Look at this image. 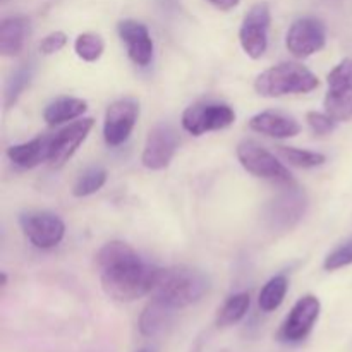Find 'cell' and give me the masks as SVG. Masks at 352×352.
<instances>
[{"instance_id": "obj_31", "label": "cell", "mask_w": 352, "mask_h": 352, "mask_svg": "<svg viewBox=\"0 0 352 352\" xmlns=\"http://www.w3.org/2000/svg\"><path fill=\"white\" fill-rule=\"evenodd\" d=\"M6 285H7V275L2 272V287H6Z\"/></svg>"}, {"instance_id": "obj_26", "label": "cell", "mask_w": 352, "mask_h": 352, "mask_svg": "<svg viewBox=\"0 0 352 352\" xmlns=\"http://www.w3.org/2000/svg\"><path fill=\"white\" fill-rule=\"evenodd\" d=\"M74 50L79 58L86 62H96L102 57L103 50H105V43L100 34L95 33H82L76 38Z\"/></svg>"}, {"instance_id": "obj_23", "label": "cell", "mask_w": 352, "mask_h": 352, "mask_svg": "<svg viewBox=\"0 0 352 352\" xmlns=\"http://www.w3.org/2000/svg\"><path fill=\"white\" fill-rule=\"evenodd\" d=\"M31 78H33V65L31 64H23L10 76V79L6 85V93H3V105H6V109H10L17 102V98L23 95L24 89L30 86Z\"/></svg>"}, {"instance_id": "obj_11", "label": "cell", "mask_w": 352, "mask_h": 352, "mask_svg": "<svg viewBox=\"0 0 352 352\" xmlns=\"http://www.w3.org/2000/svg\"><path fill=\"white\" fill-rule=\"evenodd\" d=\"M179 146L177 131L170 124H157L153 129L148 133L146 143H144L141 162L150 170H162L168 167V164L174 158Z\"/></svg>"}, {"instance_id": "obj_5", "label": "cell", "mask_w": 352, "mask_h": 352, "mask_svg": "<svg viewBox=\"0 0 352 352\" xmlns=\"http://www.w3.org/2000/svg\"><path fill=\"white\" fill-rule=\"evenodd\" d=\"M236 122V112L227 103L205 102L188 107L182 113V127L192 136L222 131Z\"/></svg>"}, {"instance_id": "obj_2", "label": "cell", "mask_w": 352, "mask_h": 352, "mask_svg": "<svg viewBox=\"0 0 352 352\" xmlns=\"http://www.w3.org/2000/svg\"><path fill=\"white\" fill-rule=\"evenodd\" d=\"M208 291V278L201 272L186 265L162 268L157 285L153 289V298L175 309L188 308L198 302Z\"/></svg>"}, {"instance_id": "obj_24", "label": "cell", "mask_w": 352, "mask_h": 352, "mask_svg": "<svg viewBox=\"0 0 352 352\" xmlns=\"http://www.w3.org/2000/svg\"><path fill=\"white\" fill-rule=\"evenodd\" d=\"M107 182V170L102 167H89L88 170L82 172L79 179L76 181L72 188V195L76 198H85V196L95 195L96 191L105 186Z\"/></svg>"}, {"instance_id": "obj_6", "label": "cell", "mask_w": 352, "mask_h": 352, "mask_svg": "<svg viewBox=\"0 0 352 352\" xmlns=\"http://www.w3.org/2000/svg\"><path fill=\"white\" fill-rule=\"evenodd\" d=\"M237 158H239L241 165L250 174L256 175V177L285 186L292 184L291 172L277 160L275 155H272L267 148L254 143V141L246 140L239 143V146H237Z\"/></svg>"}, {"instance_id": "obj_25", "label": "cell", "mask_w": 352, "mask_h": 352, "mask_svg": "<svg viewBox=\"0 0 352 352\" xmlns=\"http://www.w3.org/2000/svg\"><path fill=\"white\" fill-rule=\"evenodd\" d=\"M278 153L282 155L285 162H289L294 167H301V168H313V167H320L327 162L325 155L316 153V151H309V150H299V148H292V146H278Z\"/></svg>"}, {"instance_id": "obj_27", "label": "cell", "mask_w": 352, "mask_h": 352, "mask_svg": "<svg viewBox=\"0 0 352 352\" xmlns=\"http://www.w3.org/2000/svg\"><path fill=\"white\" fill-rule=\"evenodd\" d=\"M352 263V239L347 241L346 244L339 246L337 250H333L329 256L325 258V270L333 272V270H339V268L347 267V265Z\"/></svg>"}, {"instance_id": "obj_3", "label": "cell", "mask_w": 352, "mask_h": 352, "mask_svg": "<svg viewBox=\"0 0 352 352\" xmlns=\"http://www.w3.org/2000/svg\"><path fill=\"white\" fill-rule=\"evenodd\" d=\"M320 81L309 69L294 62H282L261 72L254 81V89L267 98L309 93L318 88Z\"/></svg>"}, {"instance_id": "obj_22", "label": "cell", "mask_w": 352, "mask_h": 352, "mask_svg": "<svg viewBox=\"0 0 352 352\" xmlns=\"http://www.w3.org/2000/svg\"><path fill=\"white\" fill-rule=\"evenodd\" d=\"M287 289H289V280L285 275H277V277L270 278V280L265 284V287L261 289L260 299H258V305H260L261 311L265 313L275 311V309L284 302L285 294H287Z\"/></svg>"}, {"instance_id": "obj_8", "label": "cell", "mask_w": 352, "mask_h": 352, "mask_svg": "<svg viewBox=\"0 0 352 352\" xmlns=\"http://www.w3.org/2000/svg\"><path fill=\"white\" fill-rule=\"evenodd\" d=\"M24 236L34 248L52 250L65 236V223L50 212H28L19 219Z\"/></svg>"}, {"instance_id": "obj_21", "label": "cell", "mask_w": 352, "mask_h": 352, "mask_svg": "<svg viewBox=\"0 0 352 352\" xmlns=\"http://www.w3.org/2000/svg\"><path fill=\"white\" fill-rule=\"evenodd\" d=\"M251 298L248 292H239V294H234L223 302V306L220 308L219 316H217V325L219 327H230L236 325L237 322L246 316L248 309H250Z\"/></svg>"}, {"instance_id": "obj_14", "label": "cell", "mask_w": 352, "mask_h": 352, "mask_svg": "<svg viewBox=\"0 0 352 352\" xmlns=\"http://www.w3.org/2000/svg\"><path fill=\"white\" fill-rule=\"evenodd\" d=\"M93 126H95V120L91 117H88V119H81L69 124L60 133L52 136L50 151H48V164L52 167H62L76 153V150L81 146L82 141L88 138Z\"/></svg>"}, {"instance_id": "obj_20", "label": "cell", "mask_w": 352, "mask_h": 352, "mask_svg": "<svg viewBox=\"0 0 352 352\" xmlns=\"http://www.w3.org/2000/svg\"><path fill=\"white\" fill-rule=\"evenodd\" d=\"M174 315V309L168 308L165 302H162L160 299L153 298L148 302L146 308L143 309L140 318V330L143 336L151 337L157 336L158 332L165 329L168 325V322L172 320Z\"/></svg>"}, {"instance_id": "obj_9", "label": "cell", "mask_w": 352, "mask_h": 352, "mask_svg": "<svg viewBox=\"0 0 352 352\" xmlns=\"http://www.w3.org/2000/svg\"><path fill=\"white\" fill-rule=\"evenodd\" d=\"M272 14L267 3H256L248 10L239 30V41L248 57L260 58L268 47Z\"/></svg>"}, {"instance_id": "obj_32", "label": "cell", "mask_w": 352, "mask_h": 352, "mask_svg": "<svg viewBox=\"0 0 352 352\" xmlns=\"http://www.w3.org/2000/svg\"><path fill=\"white\" fill-rule=\"evenodd\" d=\"M138 352H155L153 349H141V351H138Z\"/></svg>"}, {"instance_id": "obj_29", "label": "cell", "mask_w": 352, "mask_h": 352, "mask_svg": "<svg viewBox=\"0 0 352 352\" xmlns=\"http://www.w3.org/2000/svg\"><path fill=\"white\" fill-rule=\"evenodd\" d=\"M67 43V36L62 31H54V33L47 34L40 43V52L43 55H54L60 52Z\"/></svg>"}, {"instance_id": "obj_10", "label": "cell", "mask_w": 352, "mask_h": 352, "mask_svg": "<svg viewBox=\"0 0 352 352\" xmlns=\"http://www.w3.org/2000/svg\"><path fill=\"white\" fill-rule=\"evenodd\" d=\"M140 117V105L136 100H117L107 109L103 120V138L109 146H120L129 140Z\"/></svg>"}, {"instance_id": "obj_1", "label": "cell", "mask_w": 352, "mask_h": 352, "mask_svg": "<svg viewBox=\"0 0 352 352\" xmlns=\"http://www.w3.org/2000/svg\"><path fill=\"white\" fill-rule=\"evenodd\" d=\"M102 287L109 298L131 302L153 292L162 268L148 263L122 241L107 243L96 256Z\"/></svg>"}, {"instance_id": "obj_12", "label": "cell", "mask_w": 352, "mask_h": 352, "mask_svg": "<svg viewBox=\"0 0 352 352\" xmlns=\"http://www.w3.org/2000/svg\"><path fill=\"white\" fill-rule=\"evenodd\" d=\"M327 43L325 26L313 17H301L289 28L285 45L294 57L306 58L322 50Z\"/></svg>"}, {"instance_id": "obj_30", "label": "cell", "mask_w": 352, "mask_h": 352, "mask_svg": "<svg viewBox=\"0 0 352 352\" xmlns=\"http://www.w3.org/2000/svg\"><path fill=\"white\" fill-rule=\"evenodd\" d=\"M208 2L220 10H230L239 6L241 0H208Z\"/></svg>"}, {"instance_id": "obj_28", "label": "cell", "mask_w": 352, "mask_h": 352, "mask_svg": "<svg viewBox=\"0 0 352 352\" xmlns=\"http://www.w3.org/2000/svg\"><path fill=\"white\" fill-rule=\"evenodd\" d=\"M306 120H308V126L311 127L313 133L318 134V136H325V134L332 133L337 122L327 112H308L306 113Z\"/></svg>"}, {"instance_id": "obj_17", "label": "cell", "mask_w": 352, "mask_h": 352, "mask_svg": "<svg viewBox=\"0 0 352 352\" xmlns=\"http://www.w3.org/2000/svg\"><path fill=\"white\" fill-rule=\"evenodd\" d=\"M52 136H38L26 143L14 144L7 150V157L21 168H33L41 162H48Z\"/></svg>"}, {"instance_id": "obj_13", "label": "cell", "mask_w": 352, "mask_h": 352, "mask_svg": "<svg viewBox=\"0 0 352 352\" xmlns=\"http://www.w3.org/2000/svg\"><path fill=\"white\" fill-rule=\"evenodd\" d=\"M320 309H322V306L315 296H305V298L299 299L285 318L284 325H282L280 339L289 344L305 340L318 320Z\"/></svg>"}, {"instance_id": "obj_15", "label": "cell", "mask_w": 352, "mask_h": 352, "mask_svg": "<svg viewBox=\"0 0 352 352\" xmlns=\"http://www.w3.org/2000/svg\"><path fill=\"white\" fill-rule=\"evenodd\" d=\"M117 31L120 40L126 43L131 60L136 65L146 67L153 58V40L148 28L140 21L124 19L117 26Z\"/></svg>"}, {"instance_id": "obj_18", "label": "cell", "mask_w": 352, "mask_h": 352, "mask_svg": "<svg viewBox=\"0 0 352 352\" xmlns=\"http://www.w3.org/2000/svg\"><path fill=\"white\" fill-rule=\"evenodd\" d=\"M30 23L26 17L14 16L7 17L0 24V54L3 57H16L23 52L26 41Z\"/></svg>"}, {"instance_id": "obj_16", "label": "cell", "mask_w": 352, "mask_h": 352, "mask_svg": "<svg viewBox=\"0 0 352 352\" xmlns=\"http://www.w3.org/2000/svg\"><path fill=\"white\" fill-rule=\"evenodd\" d=\"M250 127L254 133L278 138V140L294 138L296 134L301 133V126H299L298 120H294L289 116H284L280 112H274V110L260 112L251 117Z\"/></svg>"}, {"instance_id": "obj_7", "label": "cell", "mask_w": 352, "mask_h": 352, "mask_svg": "<svg viewBox=\"0 0 352 352\" xmlns=\"http://www.w3.org/2000/svg\"><path fill=\"white\" fill-rule=\"evenodd\" d=\"M308 206L305 191L299 188L289 186L284 192L277 196L265 212V220H267L268 229L274 232H287L292 227L299 223Z\"/></svg>"}, {"instance_id": "obj_19", "label": "cell", "mask_w": 352, "mask_h": 352, "mask_svg": "<svg viewBox=\"0 0 352 352\" xmlns=\"http://www.w3.org/2000/svg\"><path fill=\"white\" fill-rule=\"evenodd\" d=\"M88 110V103L81 98H74V96H60V98L54 100L47 105L43 110V119L48 126H58V124L69 122Z\"/></svg>"}, {"instance_id": "obj_4", "label": "cell", "mask_w": 352, "mask_h": 352, "mask_svg": "<svg viewBox=\"0 0 352 352\" xmlns=\"http://www.w3.org/2000/svg\"><path fill=\"white\" fill-rule=\"evenodd\" d=\"M323 107L337 122L352 119V58H344L329 74Z\"/></svg>"}]
</instances>
